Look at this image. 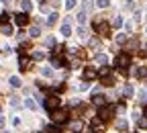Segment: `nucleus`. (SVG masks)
Listing matches in <instances>:
<instances>
[{
	"label": "nucleus",
	"mask_w": 147,
	"mask_h": 133,
	"mask_svg": "<svg viewBox=\"0 0 147 133\" xmlns=\"http://www.w3.org/2000/svg\"><path fill=\"white\" fill-rule=\"evenodd\" d=\"M4 125V117H0V127H2Z\"/></svg>",
	"instance_id": "nucleus-37"
},
{
	"label": "nucleus",
	"mask_w": 147,
	"mask_h": 133,
	"mask_svg": "<svg viewBox=\"0 0 147 133\" xmlns=\"http://www.w3.org/2000/svg\"><path fill=\"white\" fill-rule=\"evenodd\" d=\"M69 23H71V21H69V18H65V23H63V27H61V35H63V37H69V35H71V29H69Z\"/></svg>",
	"instance_id": "nucleus-9"
},
{
	"label": "nucleus",
	"mask_w": 147,
	"mask_h": 133,
	"mask_svg": "<svg viewBox=\"0 0 147 133\" xmlns=\"http://www.w3.org/2000/svg\"><path fill=\"white\" fill-rule=\"evenodd\" d=\"M47 23H49V25H53V23H57V12H51V14L47 16Z\"/></svg>",
	"instance_id": "nucleus-18"
},
{
	"label": "nucleus",
	"mask_w": 147,
	"mask_h": 133,
	"mask_svg": "<svg viewBox=\"0 0 147 133\" xmlns=\"http://www.w3.org/2000/svg\"><path fill=\"white\" fill-rule=\"evenodd\" d=\"M25 107H27L29 111H35V109H37V105H35L33 98H27V100H25Z\"/></svg>",
	"instance_id": "nucleus-14"
},
{
	"label": "nucleus",
	"mask_w": 147,
	"mask_h": 133,
	"mask_svg": "<svg viewBox=\"0 0 147 133\" xmlns=\"http://www.w3.org/2000/svg\"><path fill=\"white\" fill-rule=\"evenodd\" d=\"M92 102H94L96 107H102V105L106 102V98L102 96V94H94V96H92Z\"/></svg>",
	"instance_id": "nucleus-10"
},
{
	"label": "nucleus",
	"mask_w": 147,
	"mask_h": 133,
	"mask_svg": "<svg viewBox=\"0 0 147 133\" xmlns=\"http://www.w3.org/2000/svg\"><path fill=\"white\" fill-rule=\"evenodd\" d=\"M59 105H61V100L57 98V96H47L45 98V109L51 113L53 109H59Z\"/></svg>",
	"instance_id": "nucleus-4"
},
{
	"label": "nucleus",
	"mask_w": 147,
	"mask_h": 133,
	"mask_svg": "<svg viewBox=\"0 0 147 133\" xmlns=\"http://www.w3.org/2000/svg\"><path fill=\"white\" fill-rule=\"evenodd\" d=\"M80 129H82V123H80V121L71 123V131H80Z\"/></svg>",
	"instance_id": "nucleus-24"
},
{
	"label": "nucleus",
	"mask_w": 147,
	"mask_h": 133,
	"mask_svg": "<svg viewBox=\"0 0 147 133\" xmlns=\"http://www.w3.org/2000/svg\"><path fill=\"white\" fill-rule=\"evenodd\" d=\"M2 33L4 35H12V27L10 25H2Z\"/></svg>",
	"instance_id": "nucleus-21"
},
{
	"label": "nucleus",
	"mask_w": 147,
	"mask_h": 133,
	"mask_svg": "<svg viewBox=\"0 0 147 133\" xmlns=\"http://www.w3.org/2000/svg\"><path fill=\"white\" fill-rule=\"evenodd\" d=\"M139 127L145 129V127H147V119H141V121H139Z\"/></svg>",
	"instance_id": "nucleus-35"
},
{
	"label": "nucleus",
	"mask_w": 147,
	"mask_h": 133,
	"mask_svg": "<svg viewBox=\"0 0 147 133\" xmlns=\"http://www.w3.org/2000/svg\"><path fill=\"white\" fill-rule=\"evenodd\" d=\"M76 6V0H65V8H74Z\"/></svg>",
	"instance_id": "nucleus-28"
},
{
	"label": "nucleus",
	"mask_w": 147,
	"mask_h": 133,
	"mask_svg": "<svg viewBox=\"0 0 147 133\" xmlns=\"http://www.w3.org/2000/svg\"><path fill=\"white\" fill-rule=\"evenodd\" d=\"M96 76H98V72H96V68H92V66H88V68H84V72H82V78L84 80H94L96 78Z\"/></svg>",
	"instance_id": "nucleus-5"
},
{
	"label": "nucleus",
	"mask_w": 147,
	"mask_h": 133,
	"mask_svg": "<svg viewBox=\"0 0 147 133\" xmlns=\"http://www.w3.org/2000/svg\"><path fill=\"white\" fill-rule=\"evenodd\" d=\"M96 6L98 8H106L108 6V0H96Z\"/></svg>",
	"instance_id": "nucleus-22"
},
{
	"label": "nucleus",
	"mask_w": 147,
	"mask_h": 133,
	"mask_svg": "<svg viewBox=\"0 0 147 133\" xmlns=\"http://www.w3.org/2000/svg\"><path fill=\"white\" fill-rule=\"evenodd\" d=\"M51 119L55 121V123H65L67 121V111H57V109H53L51 111Z\"/></svg>",
	"instance_id": "nucleus-3"
},
{
	"label": "nucleus",
	"mask_w": 147,
	"mask_h": 133,
	"mask_svg": "<svg viewBox=\"0 0 147 133\" xmlns=\"http://www.w3.org/2000/svg\"><path fill=\"white\" fill-rule=\"evenodd\" d=\"M10 86H14V88H18V86H21V80H18V78H16V76H12V78H10Z\"/></svg>",
	"instance_id": "nucleus-20"
},
{
	"label": "nucleus",
	"mask_w": 147,
	"mask_h": 133,
	"mask_svg": "<svg viewBox=\"0 0 147 133\" xmlns=\"http://www.w3.org/2000/svg\"><path fill=\"white\" fill-rule=\"evenodd\" d=\"M33 60H43V51H35L33 53Z\"/></svg>",
	"instance_id": "nucleus-27"
},
{
	"label": "nucleus",
	"mask_w": 147,
	"mask_h": 133,
	"mask_svg": "<svg viewBox=\"0 0 147 133\" xmlns=\"http://www.w3.org/2000/svg\"><path fill=\"white\" fill-rule=\"evenodd\" d=\"M78 35H80V37H86V29H84V27H78Z\"/></svg>",
	"instance_id": "nucleus-31"
},
{
	"label": "nucleus",
	"mask_w": 147,
	"mask_h": 133,
	"mask_svg": "<svg viewBox=\"0 0 147 133\" xmlns=\"http://www.w3.org/2000/svg\"><path fill=\"white\" fill-rule=\"evenodd\" d=\"M98 45H100L98 39H90V47H98Z\"/></svg>",
	"instance_id": "nucleus-30"
},
{
	"label": "nucleus",
	"mask_w": 147,
	"mask_h": 133,
	"mask_svg": "<svg viewBox=\"0 0 147 133\" xmlns=\"http://www.w3.org/2000/svg\"><path fill=\"white\" fill-rule=\"evenodd\" d=\"M125 41H127V37H125V35H117V43H119V45H123Z\"/></svg>",
	"instance_id": "nucleus-26"
},
{
	"label": "nucleus",
	"mask_w": 147,
	"mask_h": 133,
	"mask_svg": "<svg viewBox=\"0 0 147 133\" xmlns=\"http://www.w3.org/2000/svg\"><path fill=\"white\" fill-rule=\"evenodd\" d=\"M106 74H110V70H108V68H102V70H100V76H106Z\"/></svg>",
	"instance_id": "nucleus-36"
},
{
	"label": "nucleus",
	"mask_w": 147,
	"mask_h": 133,
	"mask_svg": "<svg viewBox=\"0 0 147 133\" xmlns=\"http://www.w3.org/2000/svg\"><path fill=\"white\" fill-rule=\"evenodd\" d=\"M102 127V119L98 117V119H94V121H92V131H98Z\"/></svg>",
	"instance_id": "nucleus-13"
},
{
	"label": "nucleus",
	"mask_w": 147,
	"mask_h": 133,
	"mask_svg": "<svg viewBox=\"0 0 147 133\" xmlns=\"http://www.w3.org/2000/svg\"><path fill=\"white\" fill-rule=\"evenodd\" d=\"M94 31L98 35H108V25L106 23H100V21H94Z\"/></svg>",
	"instance_id": "nucleus-7"
},
{
	"label": "nucleus",
	"mask_w": 147,
	"mask_h": 133,
	"mask_svg": "<svg viewBox=\"0 0 147 133\" xmlns=\"http://www.w3.org/2000/svg\"><path fill=\"white\" fill-rule=\"evenodd\" d=\"M113 115H115V107H113V105H102V107L98 109V117H100L102 121H110V119H113Z\"/></svg>",
	"instance_id": "nucleus-1"
},
{
	"label": "nucleus",
	"mask_w": 147,
	"mask_h": 133,
	"mask_svg": "<svg viewBox=\"0 0 147 133\" xmlns=\"http://www.w3.org/2000/svg\"><path fill=\"white\" fill-rule=\"evenodd\" d=\"M96 60H98V64H102V66H104V64L108 62V58H106V55H102V53L98 55V58H96Z\"/></svg>",
	"instance_id": "nucleus-23"
},
{
	"label": "nucleus",
	"mask_w": 147,
	"mask_h": 133,
	"mask_svg": "<svg viewBox=\"0 0 147 133\" xmlns=\"http://www.w3.org/2000/svg\"><path fill=\"white\" fill-rule=\"evenodd\" d=\"M2 2H4V4H8V2H10V0H2Z\"/></svg>",
	"instance_id": "nucleus-39"
},
{
	"label": "nucleus",
	"mask_w": 147,
	"mask_h": 133,
	"mask_svg": "<svg viewBox=\"0 0 147 133\" xmlns=\"http://www.w3.org/2000/svg\"><path fill=\"white\" fill-rule=\"evenodd\" d=\"M129 64H131V58H129V53H121L119 58H117V68L125 74L127 72V68H129Z\"/></svg>",
	"instance_id": "nucleus-2"
},
{
	"label": "nucleus",
	"mask_w": 147,
	"mask_h": 133,
	"mask_svg": "<svg viewBox=\"0 0 147 133\" xmlns=\"http://www.w3.org/2000/svg\"><path fill=\"white\" fill-rule=\"evenodd\" d=\"M121 25H123V18H121V16H117V18H115V27H117V29H119V27H121Z\"/></svg>",
	"instance_id": "nucleus-29"
},
{
	"label": "nucleus",
	"mask_w": 147,
	"mask_h": 133,
	"mask_svg": "<svg viewBox=\"0 0 147 133\" xmlns=\"http://www.w3.org/2000/svg\"><path fill=\"white\" fill-rule=\"evenodd\" d=\"M113 82H115V80L110 78L108 74H106V76H102V84H104V86H113Z\"/></svg>",
	"instance_id": "nucleus-16"
},
{
	"label": "nucleus",
	"mask_w": 147,
	"mask_h": 133,
	"mask_svg": "<svg viewBox=\"0 0 147 133\" xmlns=\"http://www.w3.org/2000/svg\"><path fill=\"white\" fill-rule=\"evenodd\" d=\"M31 58H27V55H21V58H18V68H21V72H27L29 68H31Z\"/></svg>",
	"instance_id": "nucleus-6"
},
{
	"label": "nucleus",
	"mask_w": 147,
	"mask_h": 133,
	"mask_svg": "<svg viewBox=\"0 0 147 133\" xmlns=\"http://www.w3.org/2000/svg\"><path fill=\"white\" fill-rule=\"evenodd\" d=\"M29 35H31V37H39V35H41V29H39V27H31V29H29Z\"/></svg>",
	"instance_id": "nucleus-15"
},
{
	"label": "nucleus",
	"mask_w": 147,
	"mask_h": 133,
	"mask_svg": "<svg viewBox=\"0 0 147 133\" xmlns=\"http://www.w3.org/2000/svg\"><path fill=\"white\" fill-rule=\"evenodd\" d=\"M51 66H55V68H61V66H63L61 58H51Z\"/></svg>",
	"instance_id": "nucleus-17"
},
{
	"label": "nucleus",
	"mask_w": 147,
	"mask_h": 133,
	"mask_svg": "<svg viewBox=\"0 0 147 133\" xmlns=\"http://www.w3.org/2000/svg\"><path fill=\"white\" fill-rule=\"evenodd\" d=\"M45 45H49V47H55V39H53V37H47V39H45Z\"/></svg>",
	"instance_id": "nucleus-25"
},
{
	"label": "nucleus",
	"mask_w": 147,
	"mask_h": 133,
	"mask_svg": "<svg viewBox=\"0 0 147 133\" xmlns=\"http://www.w3.org/2000/svg\"><path fill=\"white\" fill-rule=\"evenodd\" d=\"M82 6H84V8H90V6H92V0H84Z\"/></svg>",
	"instance_id": "nucleus-34"
},
{
	"label": "nucleus",
	"mask_w": 147,
	"mask_h": 133,
	"mask_svg": "<svg viewBox=\"0 0 147 133\" xmlns=\"http://www.w3.org/2000/svg\"><path fill=\"white\" fill-rule=\"evenodd\" d=\"M143 115H145V119H147V107H145V111H143Z\"/></svg>",
	"instance_id": "nucleus-38"
},
{
	"label": "nucleus",
	"mask_w": 147,
	"mask_h": 133,
	"mask_svg": "<svg viewBox=\"0 0 147 133\" xmlns=\"http://www.w3.org/2000/svg\"><path fill=\"white\" fill-rule=\"evenodd\" d=\"M137 76H139V78H147V68L145 66H141V68H137V70H133Z\"/></svg>",
	"instance_id": "nucleus-11"
},
{
	"label": "nucleus",
	"mask_w": 147,
	"mask_h": 133,
	"mask_svg": "<svg viewBox=\"0 0 147 133\" xmlns=\"http://www.w3.org/2000/svg\"><path fill=\"white\" fill-rule=\"evenodd\" d=\"M0 23H2V18H0Z\"/></svg>",
	"instance_id": "nucleus-40"
},
{
	"label": "nucleus",
	"mask_w": 147,
	"mask_h": 133,
	"mask_svg": "<svg viewBox=\"0 0 147 133\" xmlns=\"http://www.w3.org/2000/svg\"><path fill=\"white\" fill-rule=\"evenodd\" d=\"M119 129H121V131H127V123H125V121H119Z\"/></svg>",
	"instance_id": "nucleus-32"
},
{
	"label": "nucleus",
	"mask_w": 147,
	"mask_h": 133,
	"mask_svg": "<svg viewBox=\"0 0 147 133\" xmlns=\"http://www.w3.org/2000/svg\"><path fill=\"white\" fill-rule=\"evenodd\" d=\"M21 8H23V12H29V10L33 8V4H31V0H23V2H21Z\"/></svg>",
	"instance_id": "nucleus-12"
},
{
	"label": "nucleus",
	"mask_w": 147,
	"mask_h": 133,
	"mask_svg": "<svg viewBox=\"0 0 147 133\" xmlns=\"http://www.w3.org/2000/svg\"><path fill=\"white\" fill-rule=\"evenodd\" d=\"M14 21H16L18 27H27V25H29V14H27V12H21V14L14 16Z\"/></svg>",
	"instance_id": "nucleus-8"
},
{
	"label": "nucleus",
	"mask_w": 147,
	"mask_h": 133,
	"mask_svg": "<svg viewBox=\"0 0 147 133\" xmlns=\"http://www.w3.org/2000/svg\"><path fill=\"white\" fill-rule=\"evenodd\" d=\"M133 94H135L133 86H131V84H127V86H125V96H133Z\"/></svg>",
	"instance_id": "nucleus-19"
},
{
	"label": "nucleus",
	"mask_w": 147,
	"mask_h": 133,
	"mask_svg": "<svg viewBox=\"0 0 147 133\" xmlns=\"http://www.w3.org/2000/svg\"><path fill=\"white\" fill-rule=\"evenodd\" d=\"M78 21H80V23L86 21V12H80V14H78Z\"/></svg>",
	"instance_id": "nucleus-33"
}]
</instances>
